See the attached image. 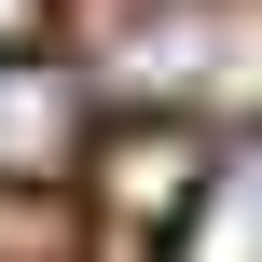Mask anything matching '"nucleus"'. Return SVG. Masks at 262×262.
I'll list each match as a JSON object with an SVG mask.
<instances>
[{"label": "nucleus", "instance_id": "nucleus-1", "mask_svg": "<svg viewBox=\"0 0 262 262\" xmlns=\"http://www.w3.org/2000/svg\"><path fill=\"white\" fill-rule=\"evenodd\" d=\"M69 138H83V97H69V69H28V55L0 41V180H41V166H69Z\"/></svg>", "mask_w": 262, "mask_h": 262}, {"label": "nucleus", "instance_id": "nucleus-2", "mask_svg": "<svg viewBox=\"0 0 262 262\" xmlns=\"http://www.w3.org/2000/svg\"><path fill=\"white\" fill-rule=\"evenodd\" d=\"M180 262H262V138H249V152H221V166L193 180Z\"/></svg>", "mask_w": 262, "mask_h": 262}, {"label": "nucleus", "instance_id": "nucleus-3", "mask_svg": "<svg viewBox=\"0 0 262 262\" xmlns=\"http://www.w3.org/2000/svg\"><path fill=\"white\" fill-rule=\"evenodd\" d=\"M28 28H41V0H0V41H28Z\"/></svg>", "mask_w": 262, "mask_h": 262}]
</instances>
